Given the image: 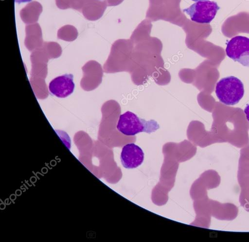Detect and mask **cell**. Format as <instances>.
Here are the masks:
<instances>
[{"label":"cell","mask_w":249,"mask_h":242,"mask_svg":"<svg viewBox=\"0 0 249 242\" xmlns=\"http://www.w3.org/2000/svg\"><path fill=\"white\" fill-rule=\"evenodd\" d=\"M215 91L220 102L227 105H233L243 98L244 87L239 78L230 76L221 79L216 83Z\"/></svg>","instance_id":"7a4b0ae2"},{"label":"cell","mask_w":249,"mask_h":242,"mask_svg":"<svg viewBox=\"0 0 249 242\" xmlns=\"http://www.w3.org/2000/svg\"><path fill=\"white\" fill-rule=\"evenodd\" d=\"M194 1H202V0H192Z\"/></svg>","instance_id":"9c48e42d"},{"label":"cell","mask_w":249,"mask_h":242,"mask_svg":"<svg viewBox=\"0 0 249 242\" xmlns=\"http://www.w3.org/2000/svg\"><path fill=\"white\" fill-rule=\"evenodd\" d=\"M75 84L71 74H65L53 78L48 86L50 92L60 98H64L74 91Z\"/></svg>","instance_id":"8992f818"},{"label":"cell","mask_w":249,"mask_h":242,"mask_svg":"<svg viewBox=\"0 0 249 242\" xmlns=\"http://www.w3.org/2000/svg\"><path fill=\"white\" fill-rule=\"evenodd\" d=\"M144 154L143 150L134 143L124 145L120 155V160L125 169H134L138 167L143 162Z\"/></svg>","instance_id":"5b68a950"},{"label":"cell","mask_w":249,"mask_h":242,"mask_svg":"<svg viewBox=\"0 0 249 242\" xmlns=\"http://www.w3.org/2000/svg\"><path fill=\"white\" fill-rule=\"evenodd\" d=\"M220 7L216 2L211 0L197 1L182 11L192 21L200 24H209L215 17Z\"/></svg>","instance_id":"3957f363"},{"label":"cell","mask_w":249,"mask_h":242,"mask_svg":"<svg viewBox=\"0 0 249 242\" xmlns=\"http://www.w3.org/2000/svg\"><path fill=\"white\" fill-rule=\"evenodd\" d=\"M244 111L245 114L246 115V119L249 122V104L246 105Z\"/></svg>","instance_id":"52a82bcc"},{"label":"cell","mask_w":249,"mask_h":242,"mask_svg":"<svg viewBox=\"0 0 249 242\" xmlns=\"http://www.w3.org/2000/svg\"><path fill=\"white\" fill-rule=\"evenodd\" d=\"M31 0H15V2L18 4H20L22 2H30Z\"/></svg>","instance_id":"ba28073f"},{"label":"cell","mask_w":249,"mask_h":242,"mask_svg":"<svg viewBox=\"0 0 249 242\" xmlns=\"http://www.w3.org/2000/svg\"><path fill=\"white\" fill-rule=\"evenodd\" d=\"M227 55L235 62L245 67H249V38L237 35L231 38L227 44Z\"/></svg>","instance_id":"277c9868"},{"label":"cell","mask_w":249,"mask_h":242,"mask_svg":"<svg viewBox=\"0 0 249 242\" xmlns=\"http://www.w3.org/2000/svg\"><path fill=\"white\" fill-rule=\"evenodd\" d=\"M117 130L127 136H134L141 132L151 133L159 128L154 120L146 121L140 118L135 113L127 111L119 116L117 123Z\"/></svg>","instance_id":"6da1fadb"}]
</instances>
